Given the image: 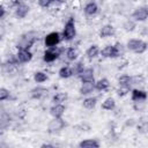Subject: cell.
I'll list each match as a JSON object with an SVG mask.
<instances>
[{"label":"cell","instance_id":"33","mask_svg":"<svg viewBox=\"0 0 148 148\" xmlns=\"http://www.w3.org/2000/svg\"><path fill=\"white\" fill-rule=\"evenodd\" d=\"M52 1L53 0H38V5L40 7H43V8H46L52 3Z\"/></svg>","mask_w":148,"mask_h":148},{"label":"cell","instance_id":"21","mask_svg":"<svg viewBox=\"0 0 148 148\" xmlns=\"http://www.w3.org/2000/svg\"><path fill=\"white\" fill-rule=\"evenodd\" d=\"M110 86V82L108 79L103 77L101 80H98L97 82H95V89L96 90H99V91H103V90H106Z\"/></svg>","mask_w":148,"mask_h":148},{"label":"cell","instance_id":"20","mask_svg":"<svg viewBox=\"0 0 148 148\" xmlns=\"http://www.w3.org/2000/svg\"><path fill=\"white\" fill-rule=\"evenodd\" d=\"M58 74H59V76H60L61 79H68V77H71L72 75H74V72H73V68H71V67H68V66H64V67H61V68L59 69Z\"/></svg>","mask_w":148,"mask_h":148},{"label":"cell","instance_id":"4","mask_svg":"<svg viewBox=\"0 0 148 148\" xmlns=\"http://www.w3.org/2000/svg\"><path fill=\"white\" fill-rule=\"evenodd\" d=\"M66 126H67V124L65 123V120L62 118H53L47 125V132L57 133V132H60Z\"/></svg>","mask_w":148,"mask_h":148},{"label":"cell","instance_id":"14","mask_svg":"<svg viewBox=\"0 0 148 148\" xmlns=\"http://www.w3.org/2000/svg\"><path fill=\"white\" fill-rule=\"evenodd\" d=\"M79 147L80 148H98L99 147V142L96 139H87V140H82L79 142Z\"/></svg>","mask_w":148,"mask_h":148},{"label":"cell","instance_id":"1","mask_svg":"<svg viewBox=\"0 0 148 148\" xmlns=\"http://www.w3.org/2000/svg\"><path fill=\"white\" fill-rule=\"evenodd\" d=\"M126 47L127 50L134 52V53H138V54H141L143 53L147 47H148V44L146 42H143L142 39H136V38H132L127 42L126 44Z\"/></svg>","mask_w":148,"mask_h":148},{"label":"cell","instance_id":"9","mask_svg":"<svg viewBox=\"0 0 148 148\" xmlns=\"http://www.w3.org/2000/svg\"><path fill=\"white\" fill-rule=\"evenodd\" d=\"M30 35L31 34L28 35V38L25 36H22V39H21V42H20V44L17 46L18 49H28V50H30V47L32 46V44L36 40V37L35 36H30Z\"/></svg>","mask_w":148,"mask_h":148},{"label":"cell","instance_id":"17","mask_svg":"<svg viewBox=\"0 0 148 148\" xmlns=\"http://www.w3.org/2000/svg\"><path fill=\"white\" fill-rule=\"evenodd\" d=\"M98 12V6L95 1H90L84 6V13L88 16H92Z\"/></svg>","mask_w":148,"mask_h":148},{"label":"cell","instance_id":"32","mask_svg":"<svg viewBox=\"0 0 148 148\" xmlns=\"http://www.w3.org/2000/svg\"><path fill=\"white\" fill-rule=\"evenodd\" d=\"M138 132L139 133H148V121H145L140 125H138Z\"/></svg>","mask_w":148,"mask_h":148},{"label":"cell","instance_id":"12","mask_svg":"<svg viewBox=\"0 0 148 148\" xmlns=\"http://www.w3.org/2000/svg\"><path fill=\"white\" fill-rule=\"evenodd\" d=\"M50 113L53 118H61L65 113V106L62 104H54L50 109Z\"/></svg>","mask_w":148,"mask_h":148},{"label":"cell","instance_id":"24","mask_svg":"<svg viewBox=\"0 0 148 148\" xmlns=\"http://www.w3.org/2000/svg\"><path fill=\"white\" fill-rule=\"evenodd\" d=\"M96 104H97V98L96 97H88V98H86L84 101H83V103H82V105L86 108V109H94L95 106H96Z\"/></svg>","mask_w":148,"mask_h":148},{"label":"cell","instance_id":"6","mask_svg":"<svg viewBox=\"0 0 148 148\" xmlns=\"http://www.w3.org/2000/svg\"><path fill=\"white\" fill-rule=\"evenodd\" d=\"M132 18L135 22H143L148 18V7L141 6L138 7L133 13H132Z\"/></svg>","mask_w":148,"mask_h":148},{"label":"cell","instance_id":"16","mask_svg":"<svg viewBox=\"0 0 148 148\" xmlns=\"http://www.w3.org/2000/svg\"><path fill=\"white\" fill-rule=\"evenodd\" d=\"M113 34H114V28H113V25H111V24H105V25H103V27L101 28V30H99V37H102V38L110 37V36H112Z\"/></svg>","mask_w":148,"mask_h":148},{"label":"cell","instance_id":"11","mask_svg":"<svg viewBox=\"0 0 148 148\" xmlns=\"http://www.w3.org/2000/svg\"><path fill=\"white\" fill-rule=\"evenodd\" d=\"M29 10H30L29 6H27V5H24V3H18V5L16 6V8H15V15H16V17H18V18H24V17L28 15Z\"/></svg>","mask_w":148,"mask_h":148},{"label":"cell","instance_id":"25","mask_svg":"<svg viewBox=\"0 0 148 148\" xmlns=\"http://www.w3.org/2000/svg\"><path fill=\"white\" fill-rule=\"evenodd\" d=\"M47 79H49V76H47L44 72H36V73L34 74V80H35L37 83H43V82H45Z\"/></svg>","mask_w":148,"mask_h":148},{"label":"cell","instance_id":"13","mask_svg":"<svg viewBox=\"0 0 148 148\" xmlns=\"http://www.w3.org/2000/svg\"><path fill=\"white\" fill-rule=\"evenodd\" d=\"M30 92H31V97H32V98L39 99V98H42V97H44V96L47 95L49 89L43 88V87H36V88H34Z\"/></svg>","mask_w":148,"mask_h":148},{"label":"cell","instance_id":"37","mask_svg":"<svg viewBox=\"0 0 148 148\" xmlns=\"http://www.w3.org/2000/svg\"><path fill=\"white\" fill-rule=\"evenodd\" d=\"M53 1H58V2H65L66 0H53Z\"/></svg>","mask_w":148,"mask_h":148},{"label":"cell","instance_id":"19","mask_svg":"<svg viewBox=\"0 0 148 148\" xmlns=\"http://www.w3.org/2000/svg\"><path fill=\"white\" fill-rule=\"evenodd\" d=\"M99 49H98V46L97 45H91V46H89L88 49H87V51H86V56L89 58V59H94V58H96V57H98V54H99Z\"/></svg>","mask_w":148,"mask_h":148},{"label":"cell","instance_id":"3","mask_svg":"<svg viewBox=\"0 0 148 148\" xmlns=\"http://www.w3.org/2000/svg\"><path fill=\"white\" fill-rule=\"evenodd\" d=\"M61 51H62V50L59 49L58 46L47 47V49L45 50V52H44V57H43L44 61H46V62H52V61H54L56 59H58V58L60 57Z\"/></svg>","mask_w":148,"mask_h":148},{"label":"cell","instance_id":"30","mask_svg":"<svg viewBox=\"0 0 148 148\" xmlns=\"http://www.w3.org/2000/svg\"><path fill=\"white\" fill-rule=\"evenodd\" d=\"M124 29H125L126 31H133V30L135 29V23H134L133 21L128 20V21H126V22L124 23Z\"/></svg>","mask_w":148,"mask_h":148},{"label":"cell","instance_id":"23","mask_svg":"<svg viewBox=\"0 0 148 148\" xmlns=\"http://www.w3.org/2000/svg\"><path fill=\"white\" fill-rule=\"evenodd\" d=\"M116 108V102H114V99L112 98V97H108L103 103H102V109L103 110H109V111H111V110H113Z\"/></svg>","mask_w":148,"mask_h":148},{"label":"cell","instance_id":"28","mask_svg":"<svg viewBox=\"0 0 148 148\" xmlns=\"http://www.w3.org/2000/svg\"><path fill=\"white\" fill-rule=\"evenodd\" d=\"M131 91V86H120L118 89H117V95L119 96V97H124V96H126L128 92Z\"/></svg>","mask_w":148,"mask_h":148},{"label":"cell","instance_id":"5","mask_svg":"<svg viewBox=\"0 0 148 148\" xmlns=\"http://www.w3.org/2000/svg\"><path fill=\"white\" fill-rule=\"evenodd\" d=\"M61 38H62V35L57 32V31H53V32H50L49 35L45 36L44 38V43H45V46L46 47H52V46H57L60 42H61Z\"/></svg>","mask_w":148,"mask_h":148},{"label":"cell","instance_id":"27","mask_svg":"<svg viewBox=\"0 0 148 148\" xmlns=\"http://www.w3.org/2000/svg\"><path fill=\"white\" fill-rule=\"evenodd\" d=\"M119 86H132V76L130 75H121L118 79Z\"/></svg>","mask_w":148,"mask_h":148},{"label":"cell","instance_id":"2","mask_svg":"<svg viewBox=\"0 0 148 148\" xmlns=\"http://www.w3.org/2000/svg\"><path fill=\"white\" fill-rule=\"evenodd\" d=\"M76 35V28H75V20L74 17H69L68 21L65 23L64 30H62V38L67 42L72 40Z\"/></svg>","mask_w":148,"mask_h":148},{"label":"cell","instance_id":"22","mask_svg":"<svg viewBox=\"0 0 148 148\" xmlns=\"http://www.w3.org/2000/svg\"><path fill=\"white\" fill-rule=\"evenodd\" d=\"M67 97H68L67 92H57L52 97V102L54 104H62V102H65L67 99Z\"/></svg>","mask_w":148,"mask_h":148},{"label":"cell","instance_id":"34","mask_svg":"<svg viewBox=\"0 0 148 148\" xmlns=\"http://www.w3.org/2000/svg\"><path fill=\"white\" fill-rule=\"evenodd\" d=\"M141 82H143L142 76H132V84H136V83H141Z\"/></svg>","mask_w":148,"mask_h":148},{"label":"cell","instance_id":"36","mask_svg":"<svg viewBox=\"0 0 148 148\" xmlns=\"http://www.w3.org/2000/svg\"><path fill=\"white\" fill-rule=\"evenodd\" d=\"M40 147H42V148H47V147H51V148H52V147H53V145H49V143H43V145H42Z\"/></svg>","mask_w":148,"mask_h":148},{"label":"cell","instance_id":"10","mask_svg":"<svg viewBox=\"0 0 148 148\" xmlns=\"http://www.w3.org/2000/svg\"><path fill=\"white\" fill-rule=\"evenodd\" d=\"M95 90V81H84L80 88L81 95H89Z\"/></svg>","mask_w":148,"mask_h":148},{"label":"cell","instance_id":"31","mask_svg":"<svg viewBox=\"0 0 148 148\" xmlns=\"http://www.w3.org/2000/svg\"><path fill=\"white\" fill-rule=\"evenodd\" d=\"M9 98V90L6 88H0V101H6Z\"/></svg>","mask_w":148,"mask_h":148},{"label":"cell","instance_id":"26","mask_svg":"<svg viewBox=\"0 0 148 148\" xmlns=\"http://www.w3.org/2000/svg\"><path fill=\"white\" fill-rule=\"evenodd\" d=\"M66 58L69 60V61H74L76 58H77V51L74 49V47H68L66 50Z\"/></svg>","mask_w":148,"mask_h":148},{"label":"cell","instance_id":"8","mask_svg":"<svg viewBox=\"0 0 148 148\" xmlns=\"http://www.w3.org/2000/svg\"><path fill=\"white\" fill-rule=\"evenodd\" d=\"M131 92H132L131 99L133 102H142V101H146L148 97V94L141 89H133Z\"/></svg>","mask_w":148,"mask_h":148},{"label":"cell","instance_id":"35","mask_svg":"<svg viewBox=\"0 0 148 148\" xmlns=\"http://www.w3.org/2000/svg\"><path fill=\"white\" fill-rule=\"evenodd\" d=\"M5 16V8L3 6H0V18H3Z\"/></svg>","mask_w":148,"mask_h":148},{"label":"cell","instance_id":"15","mask_svg":"<svg viewBox=\"0 0 148 148\" xmlns=\"http://www.w3.org/2000/svg\"><path fill=\"white\" fill-rule=\"evenodd\" d=\"M79 77L82 82L84 81H95L94 79V69L92 68H84L81 74H79Z\"/></svg>","mask_w":148,"mask_h":148},{"label":"cell","instance_id":"29","mask_svg":"<svg viewBox=\"0 0 148 148\" xmlns=\"http://www.w3.org/2000/svg\"><path fill=\"white\" fill-rule=\"evenodd\" d=\"M84 64L82 62V61H79L76 65H75V67L73 68V72H74V75H79V74H81L82 72H83V69H84V66H83Z\"/></svg>","mask_w":148,"mask_h":148},{"label":"cell","instance_id":"18","mask_svg":"<svg viewBox=\"0 0 148 148\" xmlns=\"http://www.w3.org/2000/svg\"><path fill=\"white\" fill-rule=\"evenodd\" d=\"M101 54L104 58H116V54H114V45H106L104 49H102Z\"/></svg>","mask_w":148,"mask_h":148},{"label":"cell","instance_id":"7","mask_svg":"<svg viewBox=\"0 0 148 148\" xmlns=\"http://www.w3.org/2000/svg\"><path fill=\"white\" fill-rule=\"evenodd\" d=\"M18 60L21 64H25V62H29L31 59H32V53L30 50L28 49H18L17 53H16Z\"/></svg>","mask_w":148,"mask_h":148}]
</instances>
